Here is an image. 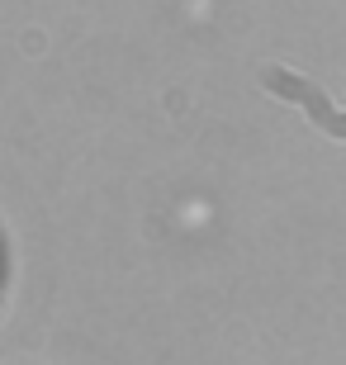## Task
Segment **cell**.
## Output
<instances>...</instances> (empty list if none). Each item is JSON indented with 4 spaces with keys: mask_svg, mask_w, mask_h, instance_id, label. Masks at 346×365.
<instances>
[{
    "mask_svg": "<svg viewBox=\"0 0 346 365\" xmlns=\"http://www.w3.org/2000/svg\"><path fill=\"white\" fill-rule=\"evenodd\" d=\"M5 284H10V242H5V228H0V299H5Z\"/></svg>",
    "mask_w": 346,
    "mask_h": 365,
    "instance_id": "cell-1",
    "label": "cell"
}]
</instances>
